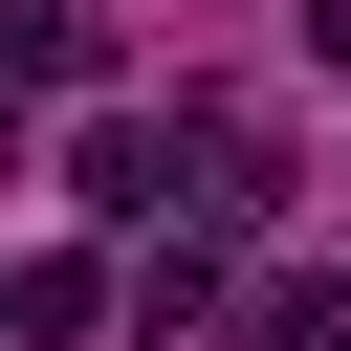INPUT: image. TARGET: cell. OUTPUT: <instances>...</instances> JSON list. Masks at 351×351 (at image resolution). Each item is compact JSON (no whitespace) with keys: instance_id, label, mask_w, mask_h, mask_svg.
<instances>
[{"instance_id":"277c9868","label":"cell","mask_w":351,"mask_h":351,"mask_svg":"<svg viewBox=\"0 0 351 351\" xmlns=\"http://www.w3.org/2000/svg\"><path fill=\"white\" fill-rule=\"evenodd\" d=\"M0 176H22V88H0Z\"/></svg>"},{"instance_id":"6da1fadb","label":"cell","mask_w":351,"mask_h":351,"mask_svg":"<svg viewBox=\"0 0 351 351\" xmlns=\"http://www.w3.org/2000/svg\"><path fill=\"white\" fill-rule=\"evenodd\" d=\"M66 197H88V219H154V197H176V132H132V110H110V132L66 154Z\"/></svg>"},{"instance_id":"7a4b0ae2","label":"cell","mask_w":351,"mask_h":351,"mask_svg":"<svg viewBox=\"0 0 351 351\" xmlns=\"http://www.w3.org/2000/svg\"><path fill=\"white\" fill-rule=\"evenodd\" d=\"M132 329L197 351V329H219V241H154V263H132Z\"/></svg>"},{"instance_id":"3957f363","label":"cell","mask_w":351,"mask_h":351,"mask_svg":"<svg viewBox=\"0 0 351 351\" xmlns=\"http://www.w3.org/2000/svg\"><path fill=\"white\" fill-rule=\"evenodd\" d=\"M307 66H329V88H351V0H307Z\"/></svg>"},{"instance_id":"5b68a950","label":"cell","mask_w":351,"mask_h":351,"mask_svg":"<svg viewBox=\"0 0 351 351\" xmlns=\"http://www.w3.org/2000/svg\"><path fill=\"white\" fill-rule=\"evenodd\" d=\"M0 307H22V285H0Z\"/></svg>"}]
</instances>
